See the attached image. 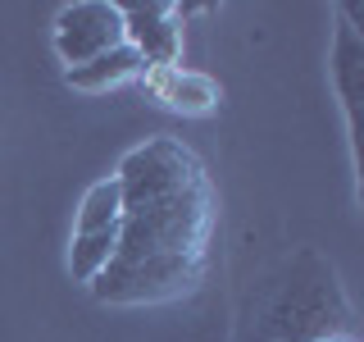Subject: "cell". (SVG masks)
Instances as JSON below:
<instances>
[{
	"label": "cell",
	"mask_w": 364,
	"mask_h": 342,
	"mask_svg": "<svg viewBox=\"0 0 364 342\" xmlns=\"http://www.w3.org/2000/svg\"><path fill=\"white\" fill-rule=\"evenodd\" d=\"M123 41H128V32H123V5L73 0V5H64L55 14V51H60V60L68 68L96 60V55H105Z\"/></svg>",
	"instance_id": "obj_1"
},
{
	"label": "cell",
	"mask_w": 364,
	"mask_h": 342,
	"mask_svg": "<svg viewBox=\"0 0 364 342\" xmlns=\"http://www.w3.org/2000/svg\"><path fill=\"white\" fill-rule=\"evenodd\" d=\"M123 32L128 46L141 55L146 68H173L182 55V23L178 5L151 0V5H123Z\"/></svg>",
	"instance_id": "obj_2"
},
{
	"label": "cell",
	"mask_w": 364,
	"mask_h": 342,
	"mask_svg": "<svg viewBox=\"0 0 364 342\" xmlns=\"http://www.w3.org/2000/svg\"><path fill=\"white\" fill-rule=\"evenodd\" d=\"M146 87L164 100L168 110H182V114H210L219 105V87L210 83L205 73H191V68H146Z\"/></svg>",
	"instance_id": "obj_3"
},
{
	"label": "cell",
	"mask_w": 364,
	"mask_h": 342,
	"mask_svg": "<svg viewBox=\"0 0 364 342\" xmlns=\"http://www.w3.org/2000/svg\"><path fill=\"white\" fill-rule=\"evenodd\" d=\"M141 73H146L141 55L123 41V46H114V51L96 55V60H87V64L64 68V83L77 87V91H109V87H123V83H132V78H141Z\"/></svg>",
	"instance_id": "obj_4"
},
{
	"label": "cell",
	"mask_w": 364,
	"mask_h": 342,
	"mask_svg": "<svg viewBox=\"0 0 364 342\" xmlns=\"http://www.w3.org/2000/svg\"><path fill=\"white\" fill-rule=\"evenodd\" d=\"M333 78L337 91L350 110V128H355V114H360V96H364V41L355 37L350 23L337 28V51H333Z\"/></svg>",
	"instance_id": "obj_5"
},
{
	"label": "cell",
	"mask_w": 364,
	"mask_h": 342,
	"mask_svg": "<svg viewBox=\"0 0 364 342\" xmlns=\"http://www.w3.org/2000/svg\"><path fill=\"white\" fill-rule=\"evenodd\" d=\"M119 251V228H100V233H73V247H68V274L73 283H96L105 265Z\"/></svg>",
	"instance_id": "obj_6"
},
{
	"label": "cell",
	"mask_w": 364,
	"mask_h": 342,
	"mask_svg": "<svg viewBox=\"0 0 364 342\" xmlns=\"http://www.w3.org/2000/svg\"><path fill=\"white\" fill-rule=\"evenodd\" d=\"M119 219H123V187H119V178L109 174V178H100L96 187H87L73 233H100V228H119Z\"/></svg>",
	"instance_id": "obj_7"
},
{
	"label": "cell",
	"mask_w": 364,
	"mask_h": 342,
	"mask_svg": "<svg viewBox=\"0 0 364 342\" xmlns=\"http://www.w3.org/2000/svg\"><path fill=\"white\" fill-rule=\"evenodd\" d=\"M310 342H355L350 333H318V338H310Z\"/></svg>",
	"instance_id": "obj_8"
}]
</instances>
